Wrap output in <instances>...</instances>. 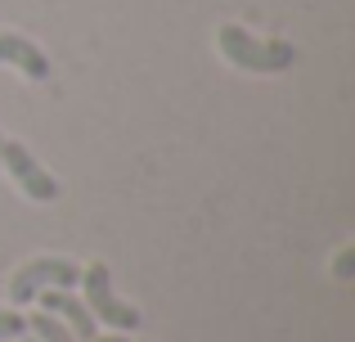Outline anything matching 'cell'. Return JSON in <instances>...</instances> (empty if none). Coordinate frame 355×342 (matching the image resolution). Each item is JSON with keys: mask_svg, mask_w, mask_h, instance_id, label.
Instances as JSON below:
<instances>
[{"mask_svg": "<svg viewBox=\"0 0 355 342\" xmlns=\"http://www.w3.org/2000/svg\"><path fill=\"white\" fill-rule=\"evenodd\" d=\"M216 45H220V54H225V63H234L243 72H257V77L288 72L293 59H297V50L288 41H261V36H252L248 27H239V23H220Z\"/></svg>", "mask_w": 355, "mask_h": 342, "instance_id": "cell-1", "label": "cell"}, {"mask_svg": "<svg viewBox=\"0 0 355 342\" xmlns=\"http://www.w3.org/2000/svg\"><path fill=\"white\" fill-rule=\"evenodd\" d=\"M81 284V266L68 257H32L9 275V302L14 307H32L45 289H77Z\"/></svg>", "mask_w": 355, "mask_h": 342, "instance_id": "cell-2", "label": "cell"}, {"mask_svg": "<svg viewBox=\"0 0 355 342\" xmlns=\"http://www.w3.org/2000/svg\"><path fill=\"white\" fill-rule=\"evenodd\" d=\"M81 284H86V311L95 320H104V325L117 329V334L139 329V307H126V302L113 293V271H108L104 262L81 266Z\"/></svg>", "mask_w": 355, "mask_h": 342, "instance_id": "cell-3", "label": "cell"}, {"mask_svg": "<svg viewBox=\"0 0 355 342\" xmlns=\"http://www.w3.org/2000/svg\"><path fill=\"white\" fill-rule=\"evenodd\" d=\"M0 167L14 176V185L27 194L32 203H54L59 198V180L32 158V149L18 140H0Z\"/></svg>", "mask_w": 355, "mask_h": 342, "instance_id": "cell-4", "label": "cell"}, {"mask_svg": "<svg viewBox=\"0 0 355 342\" xmlns=\"http://www.w3.org/2000/svg\"><path fill=\"white\" fill-rule=\"evenodd\" d=\"M36 302H41V311L59 316L77 342H95L99 338V320L86 311V302H81V298H72V289H45Z\"/></svg>", "mask_w": 355, "mask_h": 342, "instance_id": "cell-5", "label": "cell"}, {"mask_svg": "<svg viewBox=\"0 0 355 342\" xmlns=\"http://www.w3.org/2000/svg\"><path fill=\"white\" fill-rule=\"evenodd\" d=\"M0 63H9V68H18L27 81H45L54 72L50 54L41 50L36 41H27V36L18 32H0Z\"/></svg>", "mask_w": 355, "mask_h": 342, "instance_id": "cell-6", "label": "cell"}, {"mask_svg": "<svg viewBox=\"0 0 355 342\" xmlns=\"http://www.w3.org/2000/svg\"><path fill=\"white\" fill-rule=\"evenodd\" d=\"M27 334H32L36 342H77L68 334V325H63L59 316H50V311H36V316L27 320Z\"/></svg>", "mask_w": 355, "mask_h": 342, "instance_id": "cell-7", "label": "cell"}, {"mask_svg": "<svg viewBox=\"0 0 355 342\" xmlns=\"http://www.w3.org/2000/svg\"><path fill=\"white\" fill-rule=\"evenodd\" d=\"M23 334H27V316L14 311V307H0V342H14Z\"/></svg>", "mask_w": 355, "mask_h": 342, "instance_id": "cell-8", "label": "cell"}, {"mask_svg": "<svg viewBox=\"0 0 355 342\" xmlns=\"http://www.w3.org/2000/svg\"><path fill=\"white\" fill-rule=\"evenodd\" d=\"M333 275H338V280H351V275H355V248H351V243L338 253V262H333Z\"/></svg>", "mask_w": 355, "mask_h": 342, "instance_id": "cell-9", "label": "cell"}, {"mask_svg": "<svg viewBox=\"0 0 355 342\" xmlns=\"http://www.w3.org/2000/svg\"><path fill=\"white\" fill-rule=\"evenodd\" d=\"M95 342H130L126 334H108V338H95Z\"/></svg>", "mask_w": 355, "mask_h": 342, "instance_id": "cell-10", "label": "cell"}, {"mask_svg": "<svg viewBox=\"0 0 355 342\" xmlns=\"http://www.w3.org/2000/svg\"><path fill=\"white\" fill-rule=\"evenodd\" d=\"M18 342H36V338H32V334H23V338H18Z\"/></svg>", "mask_w": 355, "mask_h": 342, "instance_id": "cell-11", "label": "cell"}, {"mask_svg": "<svg viewBox=\"0 0 355 342\" xmlns=\"http://www.w3.org/2000/svg\"><path fill=\"white\" fill-rule=\"evenodd\" d=\"M0 140H5V135H0Z\"/></svg>", "mask_w": 355, "mask_h": 342, "instance_id": "cell-12", "label": "cell"}]
</instances>
